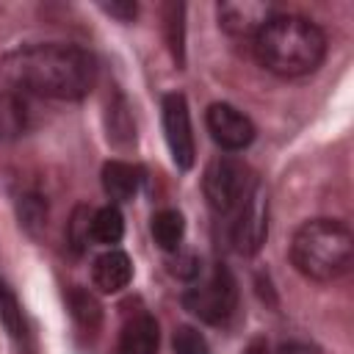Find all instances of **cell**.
Returning a JSON list of instances; mask_svg holds the SVG:
<instances>
[{
    "label": "cell",
    "mask_w": 354,
    "mask_h": 354,
    "mask_svg": "<svg viewBox=\"0 0 354 354\" xmlns=\"http://www.w3.org/2000/svg\"><path fill=\"white\" fill-rule=\"evenodd\" d=\"M3 75L33 94L53 100H80L97 80V61L77 44H28L0 61Z\"/></svg>",
    "instance_id": "6da1fadb"
},
{
    "label": "cell",
    "mask_w": 354,
    "mask_h": 354,
    "mask_svg": "<svg viewBox=\"0 0 354 354\" xmlns=\"http://www.w3.org/2000/svg\"><path fill=\"white\" fill-rule=\"evenodd\" d=\"M254 55L268 72L279 77H299L321 66L326 55V36L307 17L274 14L254 36Z\"/></svg>",
    "instance_id": "7a4b0ae2"
},
{
    "label": "cell",
    "mask_w": 354,
    "mask_h": 354,
    "mask_svg": "<svg viewBox=\"0 0 354 354\" xmlns=\"http://www.w3.org/2000/svg\"><path fill=\"white\" fill-rule=\"evenodd\" d=\"M354 235L337 218H310L290 241V263L313 282H332L351 268Z\"/></svg>",
    "instance_id": "3957f363"
},
{
    "label": "cell",
    "mask_w": 354,
    "mask_h": 354,
    "mask_svg": "<svg viewBox=\"0 0 354 354\" xmlns=\"http://www.w3.org/2000/svg\"><path fill=\"white\" fill-rule=\"evenodd\" d=\"M254 177L249 171L246 163L230 158V155H218L205 166L202 174V191L207 205L216 213H232L238 210V205L249 196V191L254 188Z\"/></svg>",
    "instance_id": "277c9868"
},
{
    "label": "cell",
    "mask_w": 354,
    "mask_h": 354,
    "mask_svg": "<svg viewBox=\"0 0 354 354\" xmlns=\"http://www.w3.org/2000/svg\"><path fill=\"white\" fill-rule=\"evenodd\" d=\"M235 301H238V285L224 266H216L210 277H205L199 285L183 293V307L205 324L227 321L235 310Z\"/></svg>",
    "instance_id": "5b68a950"
},
{
    "label": "cell",
    "mask_w": 354,
    "mask_h": 354,
    "mask_svg": "<svg viewBox=\"0 0 354 354\" xmlns=\"http://www.w3.org/2000/svg\"><path fill=\"white\" fill-rule=\"evenodd\" d=\"M268 235V199L260 183L249 191V196L238 205L232 221V243L241 254H254Z\"/></svg>",
    "instance_id": "8992f818"
},
{
    "label": "cell",
    "mask_w": 354,
    "mask_h": 354,
    "mask_svg": "<svg viewBox=\"0 0 354 354\" xmlns=\"http://www.w3.org/2000/svg\"><path fill=\"white\" fill-rule=\"evenodd\" d=\"M163 133H166V144H169L171 160L180 169H191L194 166V155H196V144H194L188 102H185V97L180 91L163 97Z\"/></svg>",
    "instance_id": "52a82bcc"
},
{
    "label": "cell",
    "mask_w": 354,
    "mask_h": 354,
    "mask_svg": "<svg viewBox=\"0 0 354 354\" xmlns=\"http://www.w3.org/2000/svg\"><path fill=\"white\" fill-rule=\"evenodd\" d=\"M205 122H207V130H210L213 141L227 152L246 149L254 138L252 119L246 113H241L238 108L227 105V102H213L205 113Z\"/></svg>",
    "instance_id": "ba28073f"
},
{
    "label": "cell",
    "mask_w": 354,
    "mask_h": 354,
    "mask_svg": "<svg viewBox=\"0 0 354 354\" xmlns=\"http://www.w3.org/2000/svg\"><path fill=\"white\" fill-rule=\"evenodd\" d=\"M274 14L277 11L271 3H257V0H224V3H218V25L230 36H257Z\"/></svg>",
    "instance_id": "9c48e42d"
},
{
    "label": "cell",
    "mask_w": 354,
    "mask_h": 354,
    "mask_svg": "<svg viewBox=\"0 0 354 354\" xmlns=\"http://www.w3.org/2000/svg\"><path fill=\"white\" fill-rule=\"evenodd\" d=\"M91 279L102 293H116V290L127 288V282L133 279V263L124 252L111 249L94 260Z\"/></svg>",
    "instance_id": "30bf717a"
},
{
    "label": "cell",
    "mask_w": 354,
    "mask_h": 354,
    "mask_svg": "<svg viewBox=\"0 0 354 354\" xmlns=\"http://www.w3.org/2000/svg\"><path fill=\"white\" fill-rule=\"evenodd\" d=\"M119 354H158V324L149 313H138L122 326Z\"/></svg>",
    "instance_id": "8fae6325"
},
{
    "label": "cell",
    "mask_w": 354,
    "mask_h": 354,
    "mask_svg": "<svg viewBox=\"0 0 354 354\" xmlns=\"http://www.w3.org/2000/svg\"><path fill=\"white\" fill-rule=\"evenodd\" d=\"M141 169L127 160H108L102 166V188L113 202H130L141 188Z\"/></svg>",
    "instance_id": "7c38bea8"
},
{
    "label": "cell",
    "mask_w": 354,
    "mask_h": 354,
    "mask_svg": "<svg viewBox=\"0 0 354 354\" xmlns=\"http://www.w3.org/2000/svg\"><path fill=\"white\" fill-rule=\"evenodd\" d=\"M28 127V108L19 94L3 91L0 94V141H14Z\"/></svg>",
    "instance_id": "4fadbf2b"
},
{
    "label": "cell",
    "mask_w": 354,
    "mask_h": 354,
    "mask_svg": "<svg viewBox=\"0 0 354 354\" xmlns=\"http://www.w3.org/2000/svg\"><path fill=\"white\" fill-rule=\"evenodd\" d=\"M66 304H69V313H72V318L77 321V326H83V329H88V332H94V329L100 326V321H102V307H100V301H97L94 293H88L86 288H72V290L66 293Z\"/></svg>",
    "instance_id": "5bb4252c"
},
{
    "label": "cell",
    "mask_w": 354,
    "mask_h": 354,
    "mask_svg": "<svg viewBox=\"0 0 354 354\" xmlns=\"http://www.w3.org/2000/svg\"><path fill=\"white\" fill-rule=\"evenodd\" d=\"M122 235H124V218L116 205H105L91 216V238L97 243L111 246V243H119Z\"/></svg>",
    "instance_id": "9a60e30c"
},
{
    "label": "cell",
    "mask_w": 354,
    "mask_h": 354,
    "mask_svg": "<svg viewBox=\"0 0 354 354\" xmlns=\"http://www.w3.org/2000/svg\"><path fill=\"white\" fill-rule=\"evenodd\" d=\"M183 232H185V221L177 210H160L152 216V238L160 249L174 252L183 241Z\"/></svg>",
    "instance_id": "2e32d148"
},
{
    "label": "cell",
    "mask_w": 354,
    "mask_h": 354,
    "mask_svg": "<svg viewBox=\"0 0 354 354\" xmlns=\"http://www.w3.org/2000/svg\"><path fill=\"white\" fill-rule=\"evenodd\" d=\"M105 122H108V138H111L116 147H127V144L136 141V127H133V119H130V111H127L124 97H116V100L108 105Z\"/></svg>",
    "instance_id": "e0dca14e"
},
{
    "label": "cell",
    "mask_w": 354,
    "mask_h": 354,
    "mask_svg": "<svg viewBox=\"0 0 354 354\" xmlns=\"http://www.w3.org/2000/svg\"><path fill=\"white\" fill-rule=\"evenodd\" d=\"M183 14H185V6L183 3H169L163 8V19H166V41H169V50L174 55V61L183 66L185 61V22H183Z\"/></svg>",
    "instance_id": "ac0fdd59"
},
{
    "label": "cell",
    "mask_w": 354,
    "mask_h": 354,
    "mask_svg": "<svg viewBox=\"0 0 354 354\" xmlns=\"http://www.w3.org/2000/svg\"><path fill=\"white\" fill-rule=\"evenodd\" d=\"M0 321L8 329L11 337H22L25 335V321H22V307L14 296V290L0 279Z\"/></svg>",
    "instance_id": "d6986e66"
},
{
    "label": "cell",
    "mask_w": 354,
    "mask_h": 354,
    "mask_svg": "<svg viewBox=\"0 0 354 354\" xmlns=\"http://www.w3.org/2000/svg\"><path fill=\"white\" fill-rule=\"evenodd\" d=\"M174 354H210V348L194 326H180L174 332Z\"/></svg>",
    "instance_id": "ffe728a7"
},
{
    "label": "cell",
    "mask_w": 354,
    "mask_h": 354,
    "mask_svg": "<svg viewBox=\"0 0 354 354\" xmlns=\"http://www.w3.org/2000/svg\"><path fill=\"white\" fill-rule=\"evenodd\" d=\"M88 235H91V213L86 205H77L72 213V221H69V243L80 252L86 246Z\"/></svg>",
    "instance_id": "44dd1931"
},
{
    "label": "cell",
    "mask_w": 354,
    "mask_h": 354,
    "mask_svg": "<svg viewBox=\"0 0 354 354\" xmlns=\"http://www.w3.org/2000/svg\"><path fill=\"white\" fill-rule=\"evenodd\" d=\"M44 216H47V205L39 196H22V202H19V218L25 221L28 230L44 224Z\"/></svg>",
    "instance_id": "7402d4cb"
},
{
    "label": "cell",
    "mask_w": 354,
    "mask_h": 354,
    "mask_svg": "<svg viewBox=\"0 0 354 354\" xmlns=\"http://www.w3.org/2000/svg\"><path fill=\"white\" fill-rule=\"evenodd\" d=\"M177 277H185V279H194L199 274V260L194 254H185V257H177L174 268H171Z\"/></svg>",
    "instance_id": "603a6c76"
},
{
    "label": "cell",
    "mask_w": 354,
    "mask_h": 354,
    "mask_svg": "<svg viewBox=\"0 0 354 354\" xmlns=\"http://www.w3.org/2000/svg\"><path fill=\"white\" fill-rule=\"evenodd\" d=\"M102 8H105L108 14H113V17H119L122 22H130V19L136 17V11H138L136 3H105Z\"/></svg>",
    "instance_id": "cb8c5ba5"
},
{
    "label": "cell",
    "mask_w": 354,
    "mask_h": 354,
    "mask_svg": "<svg viewBox=\"0 0 354 354\" xmlns=\"http://www.w3.org/2000/svg\"><path fill=\"white\" fill-rule=\"evenodd\" d=\"M277 354H318V351L307 343H285V346L277 348Z\"/></svg>",
    "instance_id": "d4e9b609"
}]
</instances>
